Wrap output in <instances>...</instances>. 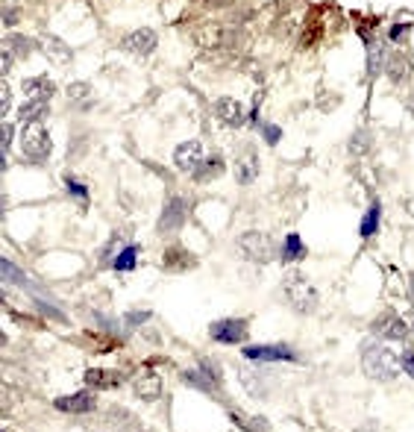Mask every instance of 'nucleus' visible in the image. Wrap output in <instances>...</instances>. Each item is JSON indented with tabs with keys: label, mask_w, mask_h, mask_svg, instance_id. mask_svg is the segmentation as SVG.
I'll list each match as a JSON object with an SVG mask.
<instances>
[{
	"label": "nucleus",
	"mask_w": 414,
	"mask_h": 432,
	"mask_svg": "<svg viewBox=\"0 0 414 432\" xmlns=\"http://www.w3.org/2000/svg\"><path fill=\"white\" fill-rule=\"evenodd\" d=\"M361 371L373 382H394L403 374V364H400V359H396V353L391 350V347H385L382 341L368 338L361 344Z\"/></svg>",
	"instance_id": "nucleus-1"
},
{
	"label": "nucleus",
	"mask_w": 414,
	"mask_h": 432,
	"mask_svg": "<svg viewBox=\"0 0 414 432\" xmlns=\"http://www.w3.org/2000/svg\"><path fill=\"white\" fill-rule=\"evenodd\" d=\"M283 291H285V297H288L291 309L300 312V315H311L314 309H318V303H321L318 288H314L311 282H309L303 274H297V271H291V274L285 277Z\"/></svg>",
	"instance_id": "nucleus-2"
},
{
	"label": "nucleus",
	"mask_w": 414,
	"mask_h": 432,
	"mask_svg": "<svg viewBox=\"0 0 414 432\" xmlns=\"http://www.w3.org/2000/svg\"><path fill=\"white\" fill-rule=\"evenodd\" d=\"M21 153L30 159V162H47L53 153V139H51V132H47V127L41 121L36 124H24L21 129Z\"/></svg>",
	"instance_id": "nucleus-3"
},
{
	"label": "nucleus",
	"mask_w": 414,
	"mask_h": 432,
	"mask_svg": "<svg viewBox=\"0 0 414 432\" xmlns=\"http://www.w3.org/2000/svg\"><path fill=\"white\" fill-rule=\"evenodd\" d=\"M238 253L244 256V259H250V262H259V265H264V262H271L273 256H276V244L271 241V236H264V232H259V229H250V232H241L238 236Z\"/></svg>",
	"instance_id": "nucleus-4"
},
{
	"label": "nucleus",
	"mask_w": 414,
	"mask_h": 432,
	"mask_svg": "<svg viewBox=\"0 0 414 432\" xmlns=\"http://www.w3.org/2000/svg\"><path fill=\"white\" fill-rule=\"evenodd\" d=\"M188 212H191V203L188 197H171L168 203H164L162 215H159V224H156V232L159 236H171V232H179L188 221Z\"/></svg>",
	"instance_id": "nucleus-5"
},
{
	"label": "nucleus",
	"mask_w": 414,
	"mask_h": 432,
	"mask_svg": "<svg viewBox=\"0 0 414 432\" xmlns=\"http://www.w3.org/2000/svg\"><path fill=\"white\" fill-rule=\"evenodd\" d=\"M244 359L247 362H297V350L291 344H247L244 347Z\"/></svg>",
	"instance_id": "nucleus-6"
},
{
	"label": "nucleus",
	"mask_w": 414,
	"mask_h": 432,
	"mask_svg": "<svg viewBox=\"0 0 414 432\" xmlns=\"http://www.w3.org/2000/svg\"><path fill=\"white\" fill-rule=\"evenodd\" d=\"M209 336L218 344H241L247 338V321L244 318H221L209 326Z\"/></svg>",
	"instance_id": "nucleus-7"
},
{
	"label": "nucleus",
	"mask_w": 414,
	"mask_h": 432,
	"mask_svg": "<svg viewBox=\"0 0 414 432\" xmlns=\"http://www.w3.org/2000/svg\"><path fill=\"white\" fill-rule=\"evenodd\" d=\"M203 159H206L203 144L197 139H188V141L176 144V151H174V165H176V171H182V174H194L203 165Z\"/></svg>",
	"instance_id": "nucleus-8"
},
{
	"label": "nucleus",
	"mask_w": 414,
	"mask_h": 432,
	"mask_svg": "<svg viewBox=\"0 0 414 432\" xmlns=\"http://www.w3.org/2000/svg\"><path fill=\"white\" fill-rule=\"evenodd\" d=\"M373 336L382 341H406L408 338V326L396 312H382L373 321Z\"/></svg>",
	"instance_id": "nucleus-9"
},
{
	"label": "nucleus",
	"mask_w": 414,
	"mask_h": 432,
	"mask_svg": "<svg viewBox=\"0 0 414 432\" xmlns=\"http://www.w3.org/2000/svg\"><path fill=\"white\" fill-rule=\"evenodd\" d=\"M156 44H159V36H156V30L150 27H141V30H132L129 36L124 39V47L132 53V56H150L156 51Z\"/></svg>",
	"instance_id": "nucleus-10"
},
{
	"label": "nucleus",
	"mask_w": 414,
	"mask_h": 432,
	"mask_svg": "<svg viewBox=\"0 0 414 432\" xmlns=\"http://www.w3.org/2000/svg\"><path fill=\"white\" fill-rule=\"evenodd\" d=\"M53 406L59 412H68V414H89L97 406V400H94V391H77L68 397H56Z\"/></svg>",
	"instance_id": "nucleus-11"
},
{
	"label": "nucleus",
	"mask_w": 414,
	"mask_h": 432,
	"mask_svg": "<svg viewBox=\"0 0 414 432\" xmlns=\"http://www.w3.org/2000/svg\"><path fill=\"white\" fill-rule=\"evenodd\" d=\"M259 177V153L253 147H247V151L235 159V179L241 186H250V182Z\"/></svg>",
	"instance_id": "nucleus-12"
},
{
	"label": "nucleus",
	"mask_w": 414,
	"mask_h": 432,
	"mask_svg": "<svg viewBox=\"0 0 414 432\" xmlns=\"http://www.w3.org/2000/svg\"><path fill=\"white\" fill-rule=\"evenodd\" d=\"M41 51L53 65H71V59H74V51L59 36H44L41 39Z\"/></svg>",
	"instance_id": "nucleus-13"
},
{
	"label": "nucleus",
	"mask_w": 414,
	"mask_h": 432,
	"mask_svg": "<svg viewBox=\"0 0 414 432\" xmlns=\"http://www.w3.org/2000/svg\"><path fill=\"white\" fill-rule=\"evenodd\" d=\"M214 115L229 127H241L244 124V106L235 101V97H221V101L214 103Z\"/></svg>",
	"instance_id": "nucleus-14"
},
{
	"label": "nucleus",
	"mask_w": 414,
	"mask_h": 432,
	"mask_svg": "<svg viewBox=\"0 0 414 432\" xmlns=\"http://www.w3.org/2000/svg\"><path fill=\"white\" fill-rule=\"evenodd\" d=\"M136 394L141 397V400H147V403H153V400H159L162 397V376L159 374H141L138 379H136Z\"/></svg>",
	"instance_id": "nucleus-15"
},
{
	"label": "nucleus",
	"mask_w": 414,
	"mask_h": 432,
	"mask_svg": "<svg viewBox=\"0 0 414 432\" xmlns=\"http://www.w3.org/2000/svg\"><path fill=\"white\" fill-rule=\"evenodd\" d=\"M56 91L51 77H30L24 80V94L27 97H39V101H51V94Z\"/></svg>",
	"instance_id": "nucleus-16"
},
{
	"label": "nucleus",
	"mask_w": 414,
	"mask_h": 432,
	"mask_svg": "<svg viewBox=\"0 0 414 432\" xmlns=\"http://www.w3.org/2000/svg\"><path fill=\"white\" fill-rule=\"evenodd\" d=\"M136 265H138V244H124L121 250L115 253V259H112V268L118 274L136 271Z\"/></svg>",
	"instance_id": "nucleus-17"
},
{
	"label": "nucleus",
	"mask_w": 414,
	"mask_h": 432,
	"mask_svg": "<svg viewBox=\"0 0 414 432\" xmlns=\"http://www.w3.org/2000/svg\"><path fill=\"white\" fill-rule=\"evenodd\" d=\"M86 386L94 388H118L121 386V374L118 371H103V368H94L86 374Z\"/></svg>",
	"instance_id": "nucleus-18"
},
{
	"label": "nucleus",
	"mask_w": 414,
	"mask_h": 432,
	"mask_svg": "<svg viewBox=\"0 0 414 432\" xmlns=\"http://www.w3.org/2000/svg\"><path fill=\"white\" fill-rule=\"evenodd\" d=\"M238 379H241V386L250 391L253 397H259V400H264V397H268V382H264V376H261L259 371L241 368V371H238Z\"/></svg>",
	"instance_id": "nucleus-19"
},
{
	"label": "nucleus",
	"mask_w": 414,
	"mask_h": 432,
	"mask_svg": "<svg viewBox=\"0 0 414 432\" xmlns=\"http://www.w3.org/2000/svg\"><path fill=\"white\" fill-rule=\"evenodd\" d=\"M303 256H306L303 239L297 236V232H288L285 241H283V247H279V259H283V262H300Z\"/></svg>",
	"instance_id": "nucleus-20"
},
{
	"label": "nucleus",
	"mask_w": 414,
	"mask_h": 432,
	"mask_svg": "<svg viewBox=\"0 0 414 432\" xmlns=\"http://www.w3.org/2000/svg\"><path fill=\"white\" fill-rule=\"evenodd\" d=\"M47 115V101H39V97H30L24 106H18V121L21 124H36Z\"/></svg>",
	"instance_id": "nucleus-21"
},
{
	"label": "nucleus",
	"mask_w": 414,
	"mask_h": 432,
	"mask_svg": "<svg viewBox=\"0 0 414 432\" xmlns=\"http://www.w3.org/2000/svg\"><path fill=\"white\" fill-rule=\"evenodd\" d=\"M385 62H388L385 44L382 42H370L368 44V74L370 77H379V74L385 71Z\"/></svg>",
	"instance_id": "nucleus-22"
},
{
	"label": "nucleus",
	"mask_w": 414,
	"mask_h": 432,
	"mask_svg": "<svg viewBox=\"0 0 414 432\" xmlns=\"http://www.w3.org/2000/svg\"><path fill=\"white\" fill-rule=\"evenodd\" d=\"M224 159L221 156H209V159H203V165L194 171V179L197 182H209V179H218L221 174H224Z\"/></svg>",
	"instance_id": "nucleus-23"
},
{
	"label": "nucleus",
	"mask_w": 414,
	"mask_h": 432,
	"mask_svg": "<svg viewBox=\"0 0 414 432\" xmlns=\"http://www.w3.org/2000/svg\"><path fill=\"white\" fill-rule=\"evenodd\" d=\"M379 221H382V206H379V201H373V203H370V209L364 212V218H361V227H358L361 239H370V236H376V229H379Z\"/></svg>",
	"instance_id": "nucleus-24"
},
{
	"label": "nucleus",
	"mask_w": 414,
	"mask_h": 432,
	"mask_svg": "<svg viewBox=\"0 0 414 432\" xmlns=\"http://www.w3.org/2000/svg\"><path fill=\"white\" fill-rule=\"evenodd\" d=\"M68 101L77 106V109H89L94 94H91V86L89 82H71L68 86Z\"/></svg>",
	"instance_id": "nucleus-25"
},
{
	"label": "nucleus",
	"mask_w": 414,
	"mask_h": 432,
	"mask_svg": "<svg viewBox=\"0 0 414 432\" xmlns=\"http://www.w3.org/2000/svg\"><path fill=\"white\" fill-rule=\"evenodd\" d=\"M385 74H388L391 82H406V77H408V59L400 56V53H396V56H388Z\"/></svg>",
	"instance_id": "nucleus-26"
},
{
	"label": "nucleus",
	"mask_w": 414,
	"mask_h": 432,
	"mask_svg": "<svg viewBox=\"0 0 414 432\" xmlns=\"http://www.w3.org/2000/svg\"><path fill=\"white\" fill-rule=\"evenodd\" d=\"M0 268H4V282H15V286H30L27 274L21 268H15L9 259H0Z\"/></svg>",
	"instance_id": "nucleus-27"
},
{
	"label": "nucleus",
	"mask_w": 414,
	"mask_h": 432,
	"mask_svg": "<svg viewBox=\"0 0 414 432\" xmlns=\"http://www.w3.org/2000/svg\"><path fill=\"white\" fill-rule=\"evenodd\" d=\"M6 47L9 51L18 56V59H27L30 53H32V42H27V39H18V36H12V39H6Z\"/></svg>",
	"instance_id": "nucleus-28"
},
{
	"label": "nucleus",
	"mask_w": 414,
	"mask_h": 432,
	"mask_svg": "<svg viewBox=\"0 0 414 432\" xmlns=\"http://www.w3.org/2000/svg\"><path fill=\"white\" fill-rule=\"evenodd\" d=\"M65 189H68V194H74L79 203H86V201H89V189L82 186L79 179H74L71 174H65Z\"/></svg>",
	"instance_id": "nucleus-29"
},
{
	"label": "nucleus",
	"mask_w": 414,
	"mask_h": 432,
	"mask_svg": "<svg viewBox=\"0 0 414 432\" xmlns=\"http://www.w3.org/2000/svg\"><path fill=\"white\" fill-rule=\"evenodd\" d=\"M368 147H370L368 132H364V129H358L356 136H353V141H350V151H353L356 156H361V153H368Z\"/></svg>",
	"instance_id": "nucleus-30"
},
{
	"label": "nucleus",
	"mask_w": 414,
	"mask_h": 432,
	"mask_svg": "<svg viewBox=\"0 0 414 432\" xmlns=\"http://www.w3.org/2000/svg\"><path fill=\"white\" fill-rule=\"evenodd\" d=\"M147 321H150V312H147V309H141V312H129L127 318H124L127 326H141V324H147Z\"/></svg>",
	"instance_id": "nucleus-31"
},
{
	"label": "nucleus",
	"mask_w": 414,
	"mask_h": 432,
	"mask_svg": "<svg viewBox=\"0 0 414 432\" xmlns=\"http://www.w3.org/2000/svg\"><path fill=\"white\" fill-rule=\"evenodd\" d=\"M261 136H264V141H268V144H276L279 139H283V129H279L276 124H264L261 127Z\"/></svg>",
	"instance_id": "nucleus-32"
},
{
	"label": "nucleus",
	"mask_w": 414,
	"mask_h": 432,
	"mask_svg": "<svg viewBox=\"0 0 414 432\" xmlns=\"http://www.w3.org/2000/svg\"><path fill=\"white\" fill-rule=\"evenodd\" d=\"M9 109H12V91L4 82V86H0V115H9Z\"/></svg>",
	"instance_id": "nucleus-33"
},
{
	"label": "nucleus",
	"mask_w": 414,
	"mask_h": 432,
	"mask_svg": "<svg viewBox=\"0 0 414 432\" xmlns=\"http://www.w3.org/2000/svg\"><path fill=\"white\" fill-rule=\"evenodd\" d=\"M400 364H403V374H408V376L414 379V353H411V350H406V353L400 356Z\"/></svg>",
	"instance_id": "nucleus-34"
},
{
	"label": "nucleus",
	"mask_w": 414,
	"mask_h": 432,
	"mask_svg": "<svg viewBox=\"0 0 414 432\" xmlns=\"http://www.w3.org/2000/svg\"><path fill=\"white\" fill-rule=\"evenodd\" d=\"M12 59H15V53H12L9 47L4 44V62H0V74H4V77H6V74H9V68H12Z\"/></svg>",
	"instance_id": "nucleus-35"
},
{
	"label": "nucleus",
	"mask_w": 414,
	"mask_h": 432,
	"mask_svg": "<svg viewBox=\"0 0 414 432\" xmlns=\"http://www.w3.org/2000/svg\"><path fill=\"white\" fill-rule=\"evenodd\" d=\"M12 136H15V127H12V124H4V153H9Z\"/></svg>",
	"instance_id": "nucleus-36"
},
{
	"label": "nucleus",
	"mask_w": 414,
	"mask_h": 432,
	"mask_svg": "<svg viewBox=\"0 0 414 432\" xmlns=\"http://www.w3.org/2000/svg\"><path fill=\"white\" fill-rule=\"evenodd\" d=\"M406 30H408L406 24H394L391 27V42H403L406 39Z\"/></svg>",
	"instance_id": "nucleus-37"
},
{
	"label": "nucleus",
	"mask_w": 414,
	"mask_h": 432,
	"mask_svg": "<svg viewBox=\"0 0 414 432\" xmlns=\"http://www.w3.org/2000/svg\"><path fill=\"white\" fill-rule=\"evenodd\" d=\"M18 12H21L18 6H9V9H6V15H4V24H12V21H18Z\"/></svg>",
	"instance_id": "nucleus-38"
},
{
	"label": "nucleus",
	"mask_w": 414,
	"mask_h": 432,
	"mask_svg": "<svg viewBox=\"0 0 414 432\" xmlns=\"http://www.w3.org/2000/svg\"><path fill=\"white\" fill-rule=\"evenodd\" d=\"M206 4H212V6H224V4H229V0H206Z\"/></svg>",
	"instance_id": "nucleus-39"
}]
</instances>
